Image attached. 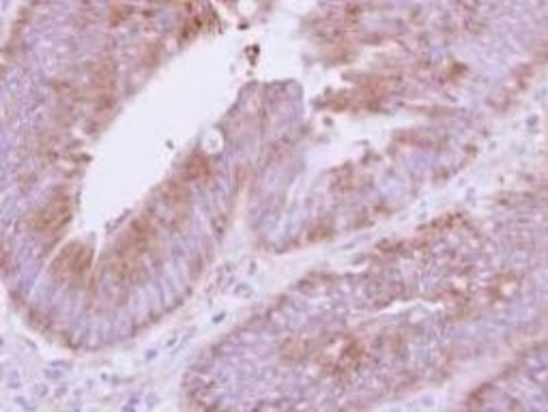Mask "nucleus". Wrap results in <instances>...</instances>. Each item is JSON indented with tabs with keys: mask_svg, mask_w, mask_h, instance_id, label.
Instances as JSON below:
<instances>
[{
	"mask_svg": "<svg viewBox=\"0 0 548 412\" xmlns=\"http://www.w3.org/2000/svg\"><path fill=\"white\" fill-rule=\"evenodd\" d=\"M89 266V251H86L82 245H72L69 249H64L61 256H58L56 262V273H61L63 277L72 280V277L78 275V273L86 271Z\"/></svg>",
	"mask_w": 548,
	"mask_h": 412,
	"instance_id": "3",
	"label": "nucleus"
},
{
	"mask_svg": "<svg viewBox=\"0 0 548 412\" xmlns=\"http://www.w3.org/2000/svg\"><path fill=\"white\" fill-rule=\"evenodd\" d=\"M150 248V232L142 222H133L127 237L123 239L121 251L116 256V273L123 280H136L144 266V254Z\"/></svg>",
	"mask_w": 548,
	"mask_h": 412,
	"instance_id": "1",
	"label": "nucleus"
},
{
	"mask_svg": "<svg viewBox=\"0 0 548 412\" xmlns=\"http://www.w3.org/2000/svg\"><path fill=\"white\" fill-rule=\"evenodd\" d=\"M67 219H69V200L64 196H56L37 211V215L32 217L30 226L35 232L52 234L56 232V230H61Z\"/></svg>",
	"mask_w": 548,
	"mask_h": 412,
	"instance_id": "2",
	"label": "nucleus"
}]
</instances>
